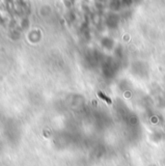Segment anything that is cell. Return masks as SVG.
<instances>
[{
	"label": "cell",
	"instance_id": "obj_1",
	"mask_svg": "<svg viewBox=\"0 0 165 166\" xmlns=\"http://www.w3.org/2000/svg\"><path fill=\"white\" fill-rule=\"evenodd\" d=\"M98 96H100L101 98H102V99H104V101H106L109 104L110 103H112V102H111V99H110L109 98H107L106 96H104V95H102V93H100V94H98Z\"/></svg>",
	"mask_w": 165,
	"mask_h": 166
}]
</instances>
